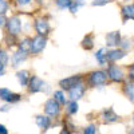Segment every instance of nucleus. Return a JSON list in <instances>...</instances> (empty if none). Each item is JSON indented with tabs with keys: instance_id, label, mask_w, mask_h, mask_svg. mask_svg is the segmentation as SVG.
I'll return each instance as SVG.
<instances>
[{
	"instance_id": "1",
	"label": "nucleus",
	"mask_w": 134,
	"mask_h": 134,
	"mask_svg": "<svg viewBox=\"0 0 134 134\" xmlns=\"http://www.w3.org/2000/svg\"><path fill=\"white\" fill-rule=\"evenodd\" d=\"M88 85L91 87H99V86H103L106 85L107 82V72L103 71V70H95V71H91L88 74Z\"/></svg>"
},
{
	"instance_id": "2",
	"label": "nucleus",
	"mask_w": 134,
	"mask_h": 134,
	"mask_svg": "<svg viewBox=\"0 0 134 134\" xmlns=\"http://www.w3.org/2000/svg\"><path fill=\"white\" fill-rule=\"evenodd\" d=\"M27 87H28V91L31 93V94H36V93H40V91H48L50 88H48V86L46 85V82H44L43 79H40L39 76H36V75H32V76H30V81H28V85H27Z\"/></svg>"
},
{
	"instance_id": "3",
	"label": "nucleus",
	"mask_w": 134,
	"mask_h": 134,
	"mask_svg": "<svg viewBox=\"0 0 134 134\" xmlns=\"http://www.w3.org/2000/svg\"><path fill=\"white\" fill-rule=\"evenodd\" d=\"M47 46V38L44 35H38L35 38L31 39V43H30V52L32 55H38L40 54Z\"/></svg>"
},
{
	"instance_id": "4",
	"label": "nucleus",
	"mask_w": 134,
	"mask_h": 134,
	"mask_svg": "<svg viewBox=\"0 0 134 134\" xmlns=\"http://www.w3.org/2000/svg\"><path fill=\"white\" fill-rule=\"evenodd\" d=\"M107 78L111 81V82H115V83H119L124 81V78H125V74L124 71H122L121 67L115 66V64H109L107 67Z\"/></svg>"
},
{
	"instance_id": "5",
	"label": "nucleus",
	"mask_w": 134,
	"mask_h": 134,
	"mask_svg": "<svg viewBox=\"0 0 134 134\" xmlns=\"http://www.w3.org/2000/svg\"><path fill=\"white\" fill-rule=\"evenodd\" d=\"M44 113L51 118L58 117L60 114V105L54 98H50V99L46 100V103H44Z\"/></svg>"
},
{
	"instance_id": "6",
	"label": "nucleus",
	"mask_w": 134,
	"mask_h": 134,
	"mask_svg": "<svg viewBox=\"0 0 134 134\" xmlns=\"http://www.w3.org/2000/svg\"><path fill=\"white\" fill-rule=\"evenodd\" d=\"M7 30H8V34L9 35H14V36H18L20 31H21V20L19 16H11L8 20H7Z\"/></svg>"
},
{
	"instance_id": "7",
	"label": "nucleus",
	"mask_w": 134,
	"mask_h": 134,
	"mask_svg": "<svg viewBox=\"0 0 134 134\" xmlns=\"http://www.w3.org/2000/svg\"><path fill=\"white\" fill-rule=\"evenodd\" d=\"M82 81H83V78L81 75H71V76H67V78L60 79L59 81V86H60V88H63V90L69 91L71 87H74L75 85H78Z\"/></svg>"
},
{
	"instance_id": "8",
	"label": "nucleus",
	"mask_w": 134,
	"mask_h": 134,
	"mask_svg": "<svg viewBox=\"0 0 134 134\" xmlns=\"http://www.w3.org/2000/svg\"><path fill=\"white\" fill-rule=\"evenodd\" d=\"M85 93H86V86L82 81V82H79L78 85H75L74 87H71L69 90V98L71 100H78L85 95Z\"/></svg>"
},
{
	"instance_id": "9",
	"label": "nucleus",
	"mask_w": 134,
	"mask_h": 134,
	"mask_svg": "<svg viewBox=\"0 0 134 134\" xmlns=\"http://www.w3.org/2000/svg\"><path fill=\"white\" fill-rule=\"evenodd\" d=\"M50 23L47 21V19H43V18H39L35 20V31L38 32V35H48L50 32Z\"/></svg>"
},
{
	"instance_id": "10",
	"label": "nucleus",
	"mask_w": 134,
	"mask_h": 134,
	"mask_svg": "<svg viewBox=\"0 0 134 134\" xmlns=\"http://www.w3.org/2000/svg\"><path fill=\"white\" fill-rule=\"evenodd\" d=\"M125 57H126V51H124L122 48H111V50L106 51V59H107V62H111V63L121 60Z\"/></svg>"
},
{
	"instance_id": "11",
	"label": "nucleus",
	"mask_w": 134,
	"mask_h": 134,
	"mask_svg": "<svg viewBox=\"0 0 134 134\" xmlns=\"http://www.w3.org/2000/svg\"><path fill=\"white\" fill-rule=\"evenodd\" d=\"M28 57V52L27 51H23V50H18L12 54V57H11V64H12L14 69L19 67L21 63H23Z\"/></svg>"
},
{
	"instance_id": "12",
	"label": "nucleus",
	"mask_w": 134,
	"mask_h": 134,
	"mask_svg": "<svg viewBox=\"0 0 134 134\" xmlns=\"http://www.w3.org/2000/svg\"><path fill=\"white\" fill-rule=\"evenodd\" d=\"M121 32L119 31H113V32H109L106 35V44L109 47H117L119 46L121 43Z\"/></svg>"
},
{
	"instance_id": "13",
	"label": "nucleus",
	"mask_w": 134,
	"mask_h": 134,
	"mask_svg": "<svg viewBox=\"0 0 134 134\" xmlns=\"http://www.w3.org/2000/svg\"><path fill=\"white\" fill-rule=\"evenodd\" d=\"M35 122H36V125L39 126V129H42L43 131H46L51 126V117H48L47 114L46 115H36Z\"/></svg>"
},
{
	"instance_id": "14",
	"label": "nucleus",
	"mask_w": 134,
	"mask_h": 134,
	"mask_svg": "<svg viewBox=\"0 0 134 134\" xmlns=\"http://www.w3.org/2000/svg\"><path fill=\"white\" fill-rule=\"evenodd\" d=\"M102 119L105 124H113V122H117L119 119V117L118 114H115L113 109H106L102 111Z\"/></svg>"
},
{
	"instance_id": "15",
	"label": "nucleus",
	"mask_w": 134,
	"mask_h": 134,
	"mask_svg": "<svg viewBox=\"0 0 134 134\" xmlns=\"http://www.w3.org/2000/svg\"><path fill=\"white\" fill-rule=\"evenodd\" d=\"M121 14H122L124 23H125V21H127V20H134V3L125 5L124 8H122Z\"/></svg>"
},
{
	"instance_id": "16",
	"label": "nucleus",
	"mask_w": 134,
	"mask_h": 134,
	"mask_svg": "<svg viewBox=\"0 0 134 134\" xmlns=\"http://www.w3.org/2000/svg\"><path fill=\"white\" fill-rule=\"evenodd\" d=\"M16 78H18V82L20 86H27L28 85V81H30V72L27 70H20L16 72Z\"/></svg>"
},
{
	"instance_id": "17",
	"label": "nucleus",
	"mask_w": 134,
	"mask_h": 134,
	"mask_svg": "<svg viewBox=\"0 0 134 134\" xmlns=\"http://www.w3.org/2000/svg\"><path fill=\"white\" fill-rule=\"evenodd\" d=\"M124 94L127 97L131 103H134V82H127L124 86Z\"/></svg>"
},
{
	"instance_id": "18",
	"label": "nucleus",
	"mask_w": 134,
	"mask_h": 134,
	"mask_svg": "<svg viewBox=\"0 0 134 134\" xmlns=\"http://www.w3.org/2000/svg\"><path fill=\"white\" fill-rule=\"evenodd\" d=\"M78 110H79V106H78L76 100H71L70 99V102L66 103V113L69 115H75L78 113Z\"/></svg>"
},
{
	"instance_id": "19",
	"label": "nucleus",
	"mask_w": 134,
	"mask_h": 134,
	"mask_svg": "<svg viewBox=\"0 0 134 134\" xmlns=\"http://www.w3.org/2000/svg\"><path fill=\"white\" fill-rule=\"evenodd\" d=\"M82 47H83L86 51L94 48V38H93V35H86V36L83 38V40H82Z\"/></svg>"
},
{
	"instance_id": "20",
	"label": "nucleus",
	"mask_w": 134,
	"mask_h": 134,
	"mask_svg": "<svg viewBox=\"0 0 134 134\" xmlns=\"http://www.w3.org/2000/svg\"><path fill=\"white\" fill-rule=\"evenodd\" d=\"M95 59L98 60V63L100 66H105L107 59H106V50L105 48H99L97 52H95Z\"/></svg>"
},
{
	"instance_id": "21",
	"label": "nucleus",
	"mask_w": 134,
	"mask_h": 134,
	"mask_svg": "<svg viewBox=\"0 0 134 134\" xmlns=\"http://www.w3.org/2000/svg\"><path fill=\"white\" fill-rule=\"evenodd\" d=\"M54 99L57 100V102L59 105H66L67 103V99H66V95L63 93V90H57V91H54Z\"/></svg>"
},
{
	"instance_id": "22",
	"label": "nucleus",
	"mask_w": 134,
	"mask_h": 134,
	"mask_svg": "<svg viewBox=\"0 0 134 134\" xmlns=\"http://www.w3.org/2000/svg\"><path fill=\"white\" fill-rule=\"evenodd\" d=\"M30 43H31V39H30V38L21 39L20 43H19V50H23V51L30 52Z\"/></svg>"
},
{
	"instance_id": "23",
	"label": "nucleus",
	"mask_w": 134,
	"mask_h": 134,
	"mask_svg": "<svg viewBox=\"0 0 134 134\" xmlns=\"http://www.w3.org/2000/svg\"><path fill=\"white\" fill-rule=\"evenodd\" d=\"M11 91L9 88H5V87H2L0 88V99H3L4 102H8V99H9V95H11Z\"/></svg>"
},
{
	"instance_id": "24",
	"label": "nucleus",
	"mask_w": 134,
	"mask_h": 134,
	"mask_svg": "<svg viewBox=\"0 0 134 134\" xmlns=\"http://www.w3.org/2000/svg\"><path fill=\"white\" fill-rule=\"evenodd\" d=\"M55 4H57V7L59 9H66L70 7L71 0H55Z\"/></svg>"
},
{
	"instance_id": "25",
	"label": "nucleus",
	"mask_w": 134,
	"mask_h": 134,
	"mask_svg": "<svg viewBox=\"0 0 134 134\" xmlns=\"http://www.w3.org/2000/svg\"><path fill=\"white\" fill-rule=\"evenodd\" d=\"M119 48H122L124 51H127L131 48V43L129 39H121V43H119Z\"/></svg>"
},
{
	"instance_id": "26",
	"label": "nucleus",
	"mask_w": 134,
	"mask_h": 134,
	"mask_svg": "<svg viewBox=\"0 0 134 134\" xmlns=\"http://www.w3.org/2000/svg\"><path fill=\"white\" fill-rule=\"evenodd\" d=\"M0 62L4 63L5 66H7L8 62H9V55H8L7 51H4V50H0Z\"/></svg>"
},
{
	"instance_id": "27",
	"label": "nucleus",
	"mask_w": 134,
	"mask_h": 134,
	"mask_svg": "<svg viewBox=\"0 0 134 134\" xmlns=\"http://www.w3.org/2000/svg\"><path fill=\"white\" fill-rule=\"evenodd\" d=\"M8 11V2L7 0H0V15H4Z\"/></svg>"
},
{
	"instance_id": "28",
	"label": "nucleus",
	"mask_w": 134,
	"mask_h": 134,
	"mask_svg": "<svg viewBox=\"0 0 134 134\" xmlns=\"http://www.w3.org/2000/svg\"><path fill=\"white\" fill-rule=\"evenodd\" d=\"M97 131H98V130H97V127H95L94 125H88V126H86L85 130H83L85 134H95Z\"/></svg>"
},
{
	"instance_id": "29",
	"label": "nucleus",
	"mask_w": 134,
	"mask_h": 134,
	"mask_svg": "<svg viewBox=\"0 0 134 134\" xmlns=\"http://www.w3.org/2000/svg\"><path fill=\"white\" fill-rule=\"evenodd\" d=\"M129 79L134 82V63L129 66Z\"/></svg>"
},
{
	"instance_id": "30",
	"label": "nucleus",
	"mask_w": 134,
	"mask_h": 134,
	"mask_svg": "<svg viewBox=\"0 0 134 134\" xmlns=\"http://www.w3.org/2000/svg\"><path fill=\"white\" fill-rule=\"evenodd\" d=\"M111 0H94L93 2V5H105V4H107V3H110Z\"/></svg>"
},
{
	"instance_id": "31",
	"label": "nucleus",
	"mask_w": 134,
	"mask_h": 134,
	"mask_svg": "<svg viewBox=\"0 0 134 134\" xmlns=\"http://www.w3.org/2000/svg\"><path fill=\"white\" fill-rule=\"evenodd\" d=\"M16 2H18V4H19V5L26 7V5H28V4L32 2V0H16Z\"/></svg>"
},
{
	"instance_id": "32",
	"label": "nucleus",
	"mask_w": 134,
	"mask_h": 134,
	"mask_svg": "<svg viewBox=\"0 0 134 134\" xmlns=\"http://www.w3.org/2000/svg\"><path fill=\"white\" fill-rule=\"evenodd\" d=\"M7 24V19L4 18V15H0V28L4 27Z\"/></svg>"
},
{
	"instance_id": "33",
	"label": "nucleus",
	"mask_w": 134,
	"mask_h": 134,
	"mask_svg": "<svg viewBox=\"0 0 134 134\" xmlns=\"http://www.w3.org/2000/svg\"><path fill=\"white\" fill-rule=\"evenodd\" d=\"M5 74V64L0 62V76H3Z\"/></svg>"
},
{
	"instance_id": "34",
	"label": "nucleus",
	"mask_w": 134,
	"mask_h": 134,
	"mask_svg": "<svg viewBox=\"0 0 134 134\" xmlns=\"http://www.w3.org/2000/svg\"><path fill=\"white\" fill-rule=\"evenodd\" d=\"M7 133H8L7 127L4 125H0V134H7Z\"/></svg>"
},
{
	"instance_id": "35",
	"label": "nucleus",
	"mask_w": 134,
	"mask_h": 134,
	"mask_svg": "<svg viewBox=\"0 0 134 134\" xmlns=\"http://www.w3.org/2000/svg\"><path fill=\"white\" fill-rule=\"evenodd\" d=\"M9 109V106L8 105H4V106H2V109H0V111H7Z\"/></svg>"
},
{
	"instance_id": "36",
	"label": "nucleus",
	"mask_w": 134,
	"mask_h": 134,
	"mask_svg": "<svg viewBox=\"0 0 134 134\" xmlns=\"http://www.w3.org/2000/svg\"><path fill=\"white\" fill-rule=\"evenodd\" d=\"M131 121H133V125H134V114H133V118H131Z\"/></svg>"
},
{
	"instance_id": "37",
	"label": "nucleus",
	"mask_w": 134,
	"mask_h": 134,
	"mask_svg": "<svg viewBox=\"0 0 134 134\" xmlns=\"http://www.w3.org/2000/svg\"><path fill=\"white\" fill-rule=\"evenodd\" d=\"M126 2H127V0H126Z\"/></svg>"
}]
</instances>
